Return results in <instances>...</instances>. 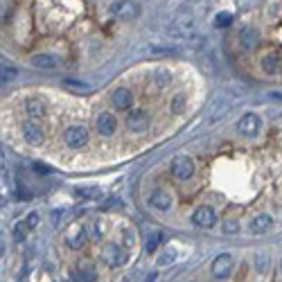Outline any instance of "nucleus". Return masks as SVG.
I'll use <instances>...</instances> for the list:
<instances>
[{"label": "nucleus", "instance_id": "1", "mask_svg": "<svg viewBox=\"0 0 282 282\" xmlns=\"http://www.w3.org/2000/svg\"><path fill=\"white\" fill-rule=\"evenodd\" d=\"M170 172L178 181H190L192 176H194V160L185 154L174 156V158H172V165H170Z\"/></svg>", "mask_w": 282, "mask_h": 282}, {"label": "nucleus", "instance_id": "2", "mask_svg": "<svg viewBox=\"0 0 282 282\" xmlns=\"http://www.w3.org/2000/svg\"><path fill=\"white\" fill-rule=\"evenodd\" d=\"M64 138L70 149H81V147L88 144V129L81 127V124H72V127L66 129Z\"/></svg>", "mask_w": 282, "mask_h": 282}, {"label": "nucleus", "instance_id": "3", "mask_svg": "<svg viewBox=\"0 0 282 282\" xmlns=\"http://www.w3.org/2000/svg\"><path fill=\"white\" fill-rule=\"evenodd\" d=\"M260 129H262V117L257 115V113H244V115L240 117V122H237V131H240L242 136H246V138L257 136Z\"/></svg>", "mask_w": 282, "mask_h": 282}, {"label": "nucleus", "instance_id": "4", "mask_svg": "<svg viewBox=\"0 0 282 282\" xmlns=\"http://www.w3.org/2000/svg\"><path fill=\"white\" fill-rule=\"evenodd\" d=\"M102 257H104V262H106L108 266H122V264H127V253L122 250V246L113 244V242L104 244V248H102Z\"/></svg>", "mask_w": 282, "mask_h": 282}, {"label": "nucleus", "instance_id": "5", "mask_svg": "<svg viewBox=\"0 0 282 282\" xmlns=\"http://www.w3.org/2000/svg\"><path fill=\"white\" fill-rule=\"evenodd\" d=\"M233 266H235L233 255H230V253H221V255H217L212 262V276L219 278V280H226V278L233 273Z\"/></svg>", "mask_w": 282, "mask_h": 282}, {"label": "nucleus", "instance_id": "6", "mask_svg": "<svg viewBox=\"0 0 282 282\" xmlns=\"http://www.w3.org/2000/svg\"><path fill=\"white\" fill-rule=\"evenodd\" d=\"M21 133H23V138H25L27 144H43V140H45V133H43L41 124L34 122V120H30V122H23L21 127Z\"/></svg>", "mask_w": 282, "mask_h": 282}, {"label": "nucleus", "instance_id": "7", "mask_svg": "<svg viewBox=\"0 0 282 282\" xmlns=\"http://www.w3.org/2000/svg\"><path fill=\"white\" fill-rule=\"evenodd\" d=\"M192 221L201 228H212L217 224V212H214L210 206H199L194 212H192Z\"/></svg>", "mask_w": 282, "mask_h": 282}, {"label": "nucleus", "instance_id": "8", "mask_svg": "<svg viewBox=\"0 0 282 282\" xmlns=\"http://www.w3.org/2000/svg\"><path fill=\"white\" fill-rule=\"evenodd\" d=\"M95 129H97V133H100V136H104V138L113 136V133H115V129H117L115 115H113V113H108V111H102L100 115H97V120H95Z\"/></svg>", "mask_w": 282, "mask_h": 282}, {"label": "nucleus", "instance_id": "9", "mask_svg": "<svg viewBox=\"0 0 282 282\" xmlns=\"http://www.w3.org/2000/svg\"><path fill=\"white\" fill-rule=\"evenodd\" d=\"M257 43H260V32H257L255 27H242L240 30V48L244 52H253L257 48Z\"/></svg>", "mask_w": 282, "mask_h": 282}, {"label": "nucleus", "instance_id": "10", "mask_svg": "<svg viewBox=\"0 0 282 282\" xmlns=\"http://www.w3.org/2000/svg\"><path fill=\"white\" fill-rule=\"evenodd\" d=\"M127 127L133 133H144L149 129V115H147V111H131L127 115Z\"/></svg>", "mask_w": 282, "mask_h": 282}, {"label": "nucleus", "instance_id": "11", "mask_svg": "<svg viewBox=\"0 0 282 282\" xmlns=\"http://www.w3.org/2000/svg\"><path fill=\"white\" fill-rule=\"evenodd\" d=\"M149 206L158 212H167L172 208V194L167 190H154L149 194Z\"/></svg>", "mask_w": 282, "mask_h": 282}, {"label": "nucleus", "instance_id": "12", "mask_svg": "<svg viewBox=\"0 0 282 282\" xmlns=\"http://www.w3.org/2000/svg\"><path fill=\"white\" fill-rule=\"evenodd\" d=\"M111 102L117 111H129L133 104V93L129 91V88H115V91L111 93Z\"/></svg>", "mask_w": 282, "mask_h": 282}, {"label": "nucleus", "instance_id": "13", "mask_svg": "<svg viewBox=\"0 0 282 282\" xmlns=\"http://www.w3.org/2000/svg\"><path fill=\"white\" fill-rule=\"evenodd\" d=\"M86 240H88V235H86V226L77 224V226H72V230L68 233L66 244H68L70 248H81V246L86 244Z\"/></svg>", "mask_w": 282, "mask_h": 282}, {"label": "nucleus", "instance_id": "14", "mask_svg": "<svg viewBox=\"0 0 282 282\" xmlns=\"http://www.w3.org/2000/svg\"><path fill=\"white\" fill-rule=\"evenodd\" d=\"M250 233L253 235H262V233H269V230L273 228V217L271 214H266V212H262V214H257L253 221H250Z\"/></svg>", "mask_w": 282, "mask_h": 282}, {"label": "nucleus", "instance_id": "15", "mask_svg": "<svg viewBox=\"0 0 282 282\" xmlns=\"http://www.w3.org/2000/svg\"><path fill=\"white\" fill-rule=\"evenodd\" d=\"M57 57H52V54H34L32 57V66L34 68H41V70H54L57 68Z\"/></svg>", "mask_w": 282, "mask_h": 282}, {"label": "nucleus", "instance_id": "16", "mask_svg": "<svg viewBox=\"0 0 282 282\" xmlns=\"http://www.w3.org/2000/svg\"><path fill=\"white\" fill-rule=\"evenodd\" d=\"M77 199H86V201H95V199L102 197V190L97 185H81V187H75L72 190Z\"/></svg>", "mask_w": 282, "mask_h": 282}, {"label": "nucleus", "instance_id": "17", "mask_svg": "<svg viewBox=\"0 0 282 282\" xmlns=\"http://www.w3.org/2000/svg\"><path fill=\"white\" fill-rule=\"evenodd\" d=\"M25 113L30 117H43L45 115V104L38 97H27L25 100Z\"/></svg>", "mask_w": 282, "mask_h": 282}, {"label": "nucleus", "instance_id": "18", "mask_svg": "<svg viewBox=\"0 0 282 282\" xmlns=\"http://www.w3.org/2000/svg\"><path fill=\"white\" fill-rule=\"evenodd\" d=\"M64 86L66 88H70V91H75V93H91L93 91V84L75 79V77H64Z\"/></svg>", "mask_w": 282, "mask_h": 282}, {"label": "nucleus", "instance_id": "19", "mask_svg": "<svg viewBox=\"0 0 282 282\" xmlns=\"http://www.w3.org/2000/svg\"><path fill=\"white\" fill-rule=\"evenodd\" d=\"M95 278H97V271L93 266H81V269H77L72 273V282H95Z\"/></svg>", "mask_w": 282, "mask_h": 282}, {"label": "nucleus", "instance_id": "20", "mask_svg": "<svg viewBox=\"0 0 282 282\" xmlns=\"http://www.w3.org/2000/svg\"><path fill=\"white\" fill-rule=\"evenodd\" d=\"M262 68H264V72H269V75H276L278 70H280V57H278V54H266V57L262 59Z\"/></svg>", "mask_w": 282, "mask_h": 282}, {"label": "nucleus", "instance_id": "21", "mask_svg": "<svg viewBox=\"0 0 282 282\" xmlns=\"http://www.w3.org/2000/svg\"><path fill=\"white\" fill-rule=\"evenodd\" d=\"M185 106H187V95L185 93H176L174 97H172V113H176V115H181V113H185Z\"/></svg>", "mask_w": 282, "mask_h": 282}, {"label": "nucleus", "instance_id": "22", "mask_svg": "<svg viewBox=\"0 0 282 282\" xmlns=\"http://www.w3.org/2000/svg\"><path fill=\"white\" fill-rule=\"evenodd\" d=\"M108 9H111V14H127V16H131V14L138 11V7H131V2H113Z\"/></svg>", "mask_w": 282, "mask_h": 282}, {"label": "nucleus", "instance_id": "23", "mask_svg": "<svg viewBox=\"0 0 282 282\" xmlns=\"http://www.w3.org/2000/svg\"><path fill=\"white\" fill-rule=\"evenodd\" d=\"M163 240H165V235L160 233V230H154V233H149V237H147V253H154Z\"/></svg>", "mask_w": 282, "mask_h": 282}, {"label": "nucleus", "instance_id": "24", "mask_svg": "<svg viewBox=\"0 0 282 282\" xmlns=\"http://www.w3.org/2000/svg\"><path fill=\"white\" fill-rule=\"evenodd\" d=\"M154 81H156V86H158V88H165V86H170V81H172V72L170 70H156L154 72Z\"/></svg>", "mask_w": 282, "mask_h": 282}, {"label": "nucleus", "instance_id": "25", "mask_svg": "<svg viewBox=\"0 0 282 282\" xmlns=\"http://www.w3.org/2000/svg\"><path fill=\"white\" fill-rule=\"evenodd\" d=\"M86 235H88V240H102L104 230H102L100 221H91V224L86 226Z\"/></svg>", "mask_w": 282, "mask_h": 282}, {"label": "nucleus", "instance_id": "26", "mask_svg": "<svg viewBox=\"0 0 282 282\" xmlns=\"http://www.w3.org/2000/svg\"><path fill=\"white\" fill-rule=\"evenodd\" d=\"M230 23H233V14L230 11H221V14L214 16V27H228Z\"/></svg>", "mask_w": 282, "mask_h": 282}, {"label": "nucleus", "instance_id": "27", "mask_svg": "<svg viewBox=\"0 0 282 282\" xmlns=\"http://www.w3.org/2000/svg\"><path fill=\"white\" fill-rule=\"evenodd\" d=\"M0 75H2V81H11L14 77H18V70L14 68V66L2 64V68H0Z\"/></svg>", "mask_w": 282, "mask_h": 282}, {"label": "nucleus", "instance_id": "28", "mask_svg": "<svg viewBox=\"0 0 282 282\" xmlns=\"http://www.w3.org/2000/svg\"><path fill=\"white\" fill-rule=\"evenodd\" d=\"M174 257H176V253H174L172 248L163 250V253H160V257H158V266H167V264H172V262H174Z\"/></svg>", "mask_w": 282, "mask_h": 282}, {"label": "nucleus", "instance_id": "29", "mask_svg": "<svg viewBox=\"0 0 282 282\" xmlns=\"http://www.w3.org/2000/svg\"><path fill=\"white\" fill-rule=\"evenodd\" d=\"M27 230H30V228H27L25 221H18V224L14 226V237H16V242H23V240H25Z\"/></svg>", "mask_w": 282, "mask_h": 282}, {"label": "nucleus", "instance_id": "30", "mask_svg": "<svg viewBox=\"0 0 282 282\" xmlns=\"http://www.w3.org/2000/svg\"><path fill=\"white\" fill-rule=\"evenodd\" d=\"M224 233H228V235L240 233V221H237V219H228V221H224Z\"/></svg>", "mask_w": 282, "mask_h": 282}, {"label": "nucleus", "instance_id": "31", "mask_svg": "<svg viewBox=\"0 0 282 282\" xmlns=\"http://www.w3.org/2000/svg\"><path fill=\"white\" fill-rule=\"evenodd\" d=\"M38 219H41V214H38V212H30V214H27V217H25L27 228H30V230L36 228V226H38Z\"/></svg>", "mask_w": 282, "mask_h": 282}, {"label": "nucleus", "instance_id": "32", "mask_svg": "<svg viewBox=\"0 0 282 282\" xmlns=\"http://www.w3.org/2000/svg\"><path fill=\"white\" fill-rule=\"evenodd\" d=\"M16 194H18V199H25V201H30L32 199V192L27 190L23 183H18V187H16Z\"/></svg>", "mask_w": 282, "mask_h": 282}, {"label": "nucleus", "instance_id": "33", "mask_svg": "<svg viewBox=\"0 0 282 282\" xmlns=\"http://www.w3.org/2000/svg\"><path fill=\"white\" fill-rule=\"evenodd\" d=\"M104 210H111V208H122V201H120V199L117 197H111V199H106V203H104Z\"/></svg>", "mask_w": 282, "mask_h": 282}, {"label": "nucleus", "instance_id": "34", "mask_svg": "<svg viewBox=\"0 0 282 282\" xmlns=\"http://www.w3.org/2000/svg\"><path fill=\"white\" fill-rule=\"evenodd\" d=\"M255 269L264 271L266 269V255H255Z\"/></svg>", "mask_w": 282, "mask_h": 282}, {"label": "nucleus", "instance_id": "35", "mask_svg": "<svg viewBox=\"0 0 282 282\" xmlns=\"http://www.w3.org/2000/svg\"><path fill=\"white\" fill-rule=\"evenodd\" d=\"M34 172H38V174H50V170L45 165H41V163H34Z\"/></svg>", "mask_w": 282, "mask_h": 282}, {"label": "nucleus", "instance_id": "36", "mask_svg": "<svg viewBox=\"0 0 282 282\" xmlns=\"http://www.w3.org/2000/svg\"><path fill=\"white\" fill-rule=\"evenodd\" d=\"M280 266H282V264H280Z\"/></svg>", "mask_w": 282, "mask_h": 282}]
</instances>
